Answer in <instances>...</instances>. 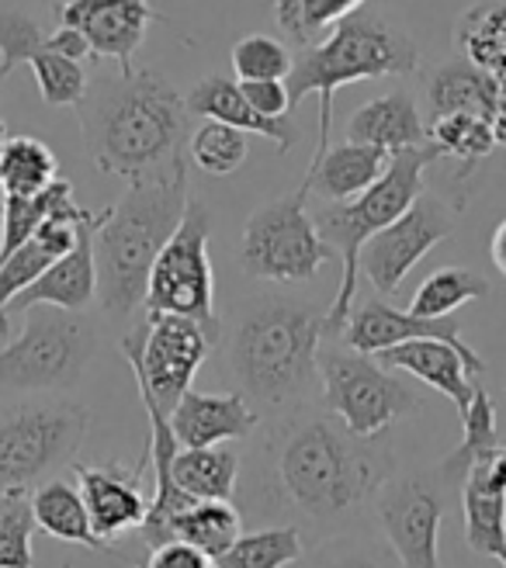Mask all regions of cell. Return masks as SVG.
Listing matches in <instances>:
<instances>
[{
    "instance_id": "cell-18",
    "label": "cell",
    "mask_w": 506,
    "mask_h": 568,
    "mask_svg": "<svg viewBox=\"0 0 506 568\" xmlns=\"http://www.w3.org/2000/svg\"><path fill=\"white\" fill-rule=\"evenodd\" d=\"M146 465V462H143ZM143 465L122 471L115 465H77V489L88 503L91 527L104 545L115 548L119 537L143 527L150 499L143 493Z\"/></svg>"
},
{
    "instance_id": "cell-38",
    "label": "cell",
    "mask_w": 506,
    "mask_h": 568,
    "mask_svg": "<svg viewBox=\"0 0 506 568\" xmlns=\"http://www.w3.org/2000/svg\"><path fill=\"white\" fill-rule=\"evenodd\" d=\"M246 150H250L246 132L226 122H215V119H205V125L191 135V156L212 178L236 174L246 160Z\"/></svg>"
},
{
    "instance_id": "cell-33",
    "label": "cell",
    "mask_w": 506,
    "mask_h": 568,
    "mask_svg": "<svg viewBox=\"0 0 506 568\" xmlns=\"http://www.w3.org/2000/svg\"><path fill=\"white\" fill-rule=\"evenodd\" d=\"M489 295V284L468 271V267H441L431 277L419 281V288L409 302V312L416 316H427V320H441V316H452L455 308H462L465 302L475 298H486Z\"/></svg>"
},
{
    "instance_id": "cell-9",
    "label": "cell",
    "mask_w": 506,
    "mask_h": 568,
    "mask_svg": "<svg viewBox=\"0 0 506 568\" xmlns=\"http://www.w3.org/2000/svg\"><path fill=\"white\" fill-rule=\"evenodd\" d=\"M316 372L323 385V409L357 437L385 434L392 423L419 406L416 392L392 375V367L375 354L351 351L347 344L320 351Z\"/></svg>"
},
{
    "instance_id": "cell-27",
    "label": "cell",
    "mask_w": 506,
    "mask_h": 568,
    "mask_svg": "<svg viewBox=\"0 0 506 568\" xmlns=\"http://www.w3.org/2000/svg\"><path fill=\"white\" fill-rule=\"evenodd\" d=\"M455 42L462 60L493 77H506V0L472 4L455 24Z\"/></svg>"
},
{
    "instance_id": "cell-17",
    "label": "cell",
    "mask_w": 506,
    "mask_h": 568,
    "mask_svg": "<svg viewBox=\"0 0 506 568\" xmlns=\"http://www.w3.org/2000/svg\"><path fill=\"white\" fill-rule=\"evenodd\" d=\"M385 367L392 372H406L416 382H424L431 388H437L441 395L455 403L458 416L468 409L475 385L486 375L483 357L475 354L468 344H452V339H406V344H396L382 354H375Z\"/></svg>"
},
{
    "instance_id": "cell-28",
    "label": "cell",
    "mask_w": 506,
    "mask_h": 568,
    "mask_svg": "<svg viewBox=\"0 0 506 568\" xmlns=\"http://www.w3.org/2000/svg\"><path fill=\"white\" fill-rule=\"evenodd\" d=\"M243 534L240 509L226 499H194L171 520V541H184L191 548L219 558Z\"/></svg>"
},
{
    "instance_id": "cell-13",
    "label": "cell",
    "mask_w": 506,
    "mask_h": 568,
    "mask_svg": "<svg viewBox=\"0 0 506 568\" xmlns=\"http://www.w3.org/2000/svg\"><path fill=\"white\" fill-rule=\"evenodd\" d=\"M441 471H413L403 478H388L375 493V514L385 534V545L399 558L403 568H441Z\"/></svg>"
},
{
    "instance_id": "cell-45",
    "label": "cell",
    "mask_w": 506,
    "mask_h": 568,
    "mask_svg": "<svg viewBox=\"0 0 506 568\" xmlns=\"http://www.w3.org/2000/svg\"><path fill=\"white\" fill-rule=\"evenodd\" d=\"M4 142H8V122L0 119V146H4Z\"/></svg>"
},
{
    "instance_id": "cell-12",
    "label": "cell",
    "mask_w": 506,
    "mask_h": 568,
    "mask_svg": "<svg viewBox=\"0 0 506 568\" xmlns=\"http://www.w3.org/2000/svg\"><path fill=\"white\" fill-rule=\"evenodd\" d=\"M215 339L202 323L171 312H150V320L122 339V354L135 375V388H146L153 403L171 416L191 388Z\"/></svg>"
},
{
    "instance_id": "cell-23",
    "label": "cell",
    "mask_w": 506,
    "mask_h": 568,
    "mask_svg": "<svg viewBox=\"0 0 506 568\" xmlns=\"http://www.w3.org/2000/svg\"><path fill=\"white\" fill-rule=\"evenodd\" d=\"M347 139L364 142V146H378L385 153H399V150L424 146L427 125L419 119L413 94L396 91L361 104L347 122Z\"/></svg>"
},
{
    "instance_id": "cell-24",
    "label": "cell",
    "mask_w": 506,
    "mask_h": 568,
    "mask_svg": "<svg viewBox=\"0 0 506 568\" xmlns=\"http://www.w3.org/2000/svg\"><path fill=\"white\" fill-rule=\"evenodd\" d=\"M385 150L378 146H364V142H344V146H326L323 156H316L308 163V187H316V194H323L326 202H351L361 191H368L382 170L388 166Z\"/></svg>"
},
{
    "instance_id": "cell-29",
    "label": "cell",
    "mask_w": 506,
    "mask_h": 568,
    "mask_svg": "<svg viewBox=\"0 0 506 568\" xmlns=\"http://www.w3.org/2000/svg\"><path fill=\"white\" fill-rule=\"evenodd\" d=\"M60 178V163L36 135H8L0 146V194L32 197Z\"/></svg>"
},
{
    "instance_id": "cell-22",
    "label": "cell",
    "mask_w": 506,
    "mask_h": 568,
    "mask_svg": "<svg viewBox=\"0 0 506 568\" xmlns=\"http://www.w3.org/2000/svg\"><path fill=\"white\" fill-rule=\"evenodd\" d=\"M191 115H202V119H215V122H226L233 129H243V132H257L264 139H271L277 153H289L295 142H298V129L289 122V115L281 119H267L261 111H253L250 101L243 98L240 83L230 80V77H202L199 83L191 88V94L184 98Z\"/></svg>"
},
{
    "instance_id": "cell-11",
    "label": "cell",
    "mask_w": 506,
    "mask_h": 568,
    "mask_svg": "<svg viewBox=\"0 0 506 568\" xmlns=\"http://www.w3.org/2000/svg\"><path fill=\"white\" fill-rule=\"evenodd\" d=\"M146 312H171L202 323L219 339L215 316V274L209 261V209L188 197L184 219L174 236L163 243L146 281Z\"/></svg>"
},
{
    "instance_id": "cell-37",
    "label": "cell",
    "mask_w": 506,
    "mask_h": 568,
    "mask_svg": "<svg viewBox=\"0 0 506 568\" xmlns=\"http://www.w3.org/2000/svg\"><path fill=\"white\" fill-rule=\"evenodd\" d=\"M32 503L24 489H0V568H36Z\"/></svg>"
},
{
    "instance_id": "cell-15",
    "label": "cell",
    "mask_w": 506,
    "mask_h": 568,
    "mask_svg": "<svg viewBox=\"0 0 506 568\" xmlns=\"http://www.w3.org/2000/svg\"><path fill=\"white\" fill-rule=\"evenodd\" d=\"M18 63L32 67L39 94L49 108H77L88 94L83 67L49 45V36L36 18L21 11H0V80Z\"/></svg>"
},
{
    "instance_id": "cell-20",
    "label": "cell",
    "mask_w": 506,
    "mask_h": 568,
    "mask_svg": "<svg viewBox=\"0 0 506 568\" xmlns=\"http://www.w3.org/2000/svg\"><path fill=\"white\" fill-rule=\"evenodd\" d=\"M171 430L181 447H212L226 440H243L261 426V413L243 392L209 395L188 388L171 409Z\"/></svg>"
},
{
    "instance_id": "cell-30",
    "label": "cell",
    "mask_w": 506,
    "mask_h": 568,
    "mask_svg": "<svg viewBox=\"0 0 506 568\" xmlns=\"http://www.w3.org/2000/svg\"><path fill=\"white\" fill-rule=\"evenodd\" d=\"M496 101V77L472 67L468 60L444 63L431 77V115H444V111H479L489 119Z\"/></svg>"
},
{
    "instance_id": "cell-41",
    "label": "cell",
    "mask_w": 506,
    "mask_h": 568,
    "mask_svg": "<svg viewBox=\"0 0 506 568\" xmlns=\"http://www.w3.org/2000/svg\"><path fill=\"white\" fill-rule=\"evenodd\" d=\"M143 568H215V565L205 551L191 548L184 541H163L150 548V558L143 561Z\"/></svg>"
},
{
    "instance_id": "cell-35",
    "label": "cell",
    "mask_w": 506,
    "mask_h": 568,
    "mask_svg": "<svg viewBox=\"0 0 506 568\" xmlns=\"http://www.w3.org/2000/svg\"><path fill=\"white\" fill-rule=\"evenodd\" d=\"M493 444H499L496 437V406L489 399V392L483 385H475V395L468 409L462 413V444L458 450L441 465V478L452 481V478H465V471L472 468V462L486 454Z\"/></svg>"
},
{
    "instance_id": "cell-10",
    "label": "cell",
    "mask_w": 506,
    "mask_h": 568,
    "mask_svg": "<svg viewBox=\"0 0 506 568\" xmlns=\"http://www.w3.org/2000/svg\"><path fill=\"white\" fill-rule=\"evenodd\" d=\"M308 181L295 194L277 197L253 212L243 225L240 257L253 277L298 284L323 271L333 257V246L320 236L313 215H308Z\"/></svg>"
},
{
    "instance_id": "cell-39",
    "label": "cell",
    "mask_w": 506,
    "mask_h": 568,
    "mask_svg": "<svg viewBox=\"0 0 506 568\" xmlns=\"http://www.w3.org/2000/svg\"><path fill=\"white\" fill-rule=\"evenodd\" d=\"M233 70L240 80H285L292 52L271 36H246L233 45Z\"/></svg>"
},
{
    "instance_id": "cell-44",
    "label": "cell",
    "mask_w": 506,
    "mask_h": 568,
    "mask_svg": "<svg viewBox=\"0 0 506 568\" xmlns=\"http://www.w3.org/2000/svg\"><path fill=\"white\" fill-rule=\"evenodd\" d=\"M489 257H493L496 271L506 277V219L496 225V233H493V240H489Z\"/></svg>"
},
{
    "instance_id": "cell-42",
    "label": "cell",
    "mask_w": 506,
    "mask_h": 568,
    "mask_svg": "<svg viewBox=\"0 0 506 568\" xmlns=\"http://www.w3.org/2000/svg\"><path fill=\"white\" fill-rule=\"evenodd\" d=\"M49 45L55 49V52H63V55H70V60H88L91 55V49H88V42H83V36L80 32H73V28H67V24H60L55 32L49 36Z\"/></svg>"
},
{
    "instance_id": "cell-46",
    "label": "cell",
    "mask_w": 506,
    "mask_h": 568,
    "mask_svg": "<svg viewBox=\"0 0 506 568\" xmlns=\"http://www.w3.org/2000/svg\"><path fill=\"white\" fill-rule=\"evenodd\" d=\"M135 568H143V561H139V565H135Z\"/></svg>"
},
{
    "instance_id": "cell-3",
    "label": "cell",
    "mask_w": 506,
    "mask_h": 568,
    "mask_svg": "<svg viewBox=\"0 0 506 568\" xmlns=\"http://www.w3.org/2000/svg\"><path fill=\"white\" fill-rule=\"evenodd\" d=\"M326 336V308L289 298H261L250 305L230 339V372L246 399L274 413L298 409L316 385L320 344Z\"/></svg>"
},
{
    "instance_id": "cell-36",
    "label": "cell",
    "mask_w": 506,
    "mask_h": 568,
    "mask_svg": "<svg viewBox=\"0 0 506 568\" xmlns=\"http://www.w3.org/2000/svg\"><path fill=\"white\" fill-rule=\"evenodd\" d=\"M289 568H403L399 558L392 555L388 545L375 541V537H333V541L302 551Z\"/></svg>"
},
{
    "instance_id": "cell-5",
    "label": "cell",
    "mask_w": 506,
    "mask_h": 568,
    "mask_svg": "<svg viewBox=\"0 0 506 568\" xmlns=\"http://www.w3.org/2000/svg\"><path fill=\"white\" fill-rule=\"evenodd\" d=\"M419 63L416 42L399 32L396 24L382 21L368 11H351L347 18L336 21L323 39L313 45H302L292 55V70L285 77L292 108L320 94V142L316 156L330 146V129H333V94L336 88H347L357 80H378V77H406Z\"/></svg>"
},
{
    "instance_id": "cell-7",
    "label": "cell",
    "mask_w": 506,
    "mask_h": 568,
    "mask_svg": "<svg viewBox=\"0 0 506 568\" xmlns=\"http://www.w3.org/2000/svg\"><path fill=\"white\" fill-rule=\"evenodd\" d=\"M91 416L67 399H28L0 409V489H36L88 437Z\"/></svg>"
},
{
    "instance_id": "cell-31",
    "label": "cell",
    "mask_w": 506,
    "mask_h": 568,
    "mask_svg": "<svg viewBox=\"0 0 506 568\" xmlns=\"http://www.w3.org/2000/svg\"><path fill=\"white\" fill-rule=\"evenodd\" d=\"M305 551L302 530L295 524L264 527L253 534H240L236 541L212 558L215 568H289Z\"/></svg>"
},
{
    "instance_id": "cell-4",
    "label": "cell",
    "mask_w": 506,
    "mask_h": 568,
    "mask_svg": "<svg viewBox=\"0 0 506 568\" xmlns=\"http://www.w3.org/2000/svg\"><path fill=\"white\" fill-rule=\"evenodd\" d=\"M188 197V170L181 166L171 178L129 184L122 202L101 212L94 230V271L104 312L129 316L146 302L150 267L181 225Z\"/></svg>"
},
{
    "instance_id": "cell-40",
    "label": "cell",
    "mask_w": 506,
    "mask_h": 568,
    "mask_svg": "<svg viewBox=\"0 0 506 568\" xmlns=\"http://www.w3.org/2000/svg\"><path fill=\"white\" fill-rule=\"evenodd\" d=\"M240 91L250 101L253 111H261L267 119H281L292 111L289 83L285 80H240Z\"/></svg>"
},
{
    "instance_id": "cell-14",
    "label": "cell",
    "mask_w": 506,
    "mask_h": 568,
    "mask_svg": "<svg viewBox=\"0 0 506 568\" xmlns=\"http://www.w3.org/2000/svg\"><path fill=\"white\" fill-rule=\"evenodd\" d=\"M447 236H452V212L437 197L419 194L396 222H388L361 246V277H368L375 292L396 295L406 274Z\"/></svg>"
},
{
    "instance_id": "cell-26",
    "label": "cell",
    "mask_w": 506,
    "mask_h": 568,
    "mask_svg": "<svg viewBox=\"0 0 506 568\" xmlns=\"http://www.w3.org/2000/svg\"><path fill=\"white\" fill-rule=\"evenodd\" d=\"M174 481L191 499H226L233 503L240 486V450L233 444L212 447H178Z\"/></svg>"
},
{
    "instance_id": "cell-19",
    "label": "cell",
    "mask_w": 506,
    "mask_h": 568,
    "mask_svg": "<svg viewBox=\"0 0 506 568\" xmlns=\"http://www.w3.org/2000/svg\"><path fill=\"white\" fill-rule=\"evenodd\" d=\"M101 212L88 222H80L77 243L60 261H52L28 288L8 305V312H24L32 305H55L67 312H83L98 298V271H94V230Z\"/></svg>"
},
{
    "instance_id": "cell-1",
    "label": "cell",
    "mask_w": 506,
    "mask_h": 568,
    "mask_svg": "<svg viewBox=\"0 0 506 568\" xmlns=\"http://www.w3.org/2000/svg\"><path fill=\"white\" fill-rule=\"evenodd\" d=\"M392 468L382 434L357 437L333 413L292 409L274 430L267 496L305 520L333 524L375 499Z\"/></svg>"
},
{
    "instance_id": "cell-6",
    "label": "cell",
    "mask_w": 506,
    "mask_h": 568,
    "mask_svg": "<svg viewBox=\"0 0 506 568\" xmlns=\"http://www.w3.org/2000/svg\"><path fill=\"white\" fill-rule=\"evenodd\" d=\"M444 153L434 142L413 150H399L388 156V166L382 170V178L361 191L351 202H330L323 212H316V230L320 236L333 246L336 257L344 261L341 288H336L333 302L326 305V336H341L344 323L354 308L357 298V281H361V246L368 243L378 230H385L388 222H396L419 194H424V174L434 160Z\"/></svg>"
},
{
    "instance_id": "cell-25",
    "label": "cell",
    "mask_w": 506,
    "mask_h": 568,
    "mask_svg": "<svg viewBox=\"0 0 506 568\" xmlns=\"http://www.w3.org/2000/svg\"><path fill=\"white\" fill-rule=\"evenodd\" d=\"M28 503H32L36 527L45 530L49 537H60V541H70V545H83L91 551H115L94 534L88 503H83L80 489L70 486V481H63V478L39 481V486L28 493Z\"/></svg>"
},
{
    "instance_id": "cell-16",
    "label": "cell",
    "mask_w": 506,
    "mask_h": 568,
    "mask_svg": "<svg viewBox=\"0 0 506 568\" xmlns=\"http://www.w3.org/2000/svg\"><path fill=\"white\" fill-rule=\"evenodd\" d=\"M156 18L150 0H67L60 8V24L80 32L91 55L115 60L119 73H132L135 52Z\"/></svg>"
},
{
    "instance_id": "cell-32",
    "label": "cell",
    "mask_w": 506,
    "mask_h": 568,
    "mask_svg": "<svg viewBox=\"0 0 506 568\" xmlns=\"http://www.w3.org/2000/svg\"><path fill=\"white\" fill-rule=\"evenodd\" d=\"M427 135L444 156H455L465 166H475L496 146L493 125L479 111H444V115H431Z\"/></svg>"
},
{
    "instance_id": "cell-43",
    "label": "cell",
    "mask_w": 506,
    "mask_h": 568,
    "mask_svg": "<svg viewBox=\"0 0 506 568\" xmlns=\"http://www.w3.org/2000/svg\"><path fill=\"white\" fill-rule=\"evenodd\" d=\"M489 125H493L496 142H503V146H506V77H496V101H493V111H489Z\"/></svg>"
},
{
    "instance_id": "cell-8",
    "label": "cell",
    "mask_w": 506,
    "mask_h": 568,
    "mask_svg": "<svg viewBox=\"0 0 506 568\" xmlns=\"http://www.w3.org/2000/svg\"><path fill=\"white\" fill-rule=\"evenodd\" d=\"M94 351V333L80 312L55 305L24 308V326L8 347H0V388L55 392L70 388Z\"/></svg>"
},
{
    "instance_id": "cell-34",
    "label": "cell",
    "mask_w": 506,
    "mask_h": 568,
    "mask_svg": "<svg viewBox=\"0 0 506 568\" xmlns=\"http://www.w3.org/2000/svg\"><path fill=\"white\" fill-rule=\"evenodd\" d=\"M361 4L364 0H274V21L302 49L323 39L336 21Z\"/></svg>"
},
{
    "instance_id": "cell-47",
    "label": "cell",
    "mask_w": 506,
    "mask_h": 568,
    "mask_svg": "<svg viewBox=\"0 0 506 568\" xmlns=\"http://www.w3.org/2000/svg\"><path fill=\"white\" fill-rule=\"evenodd\" d=\"M63 568H70V565H63Z\"/></svg>"
},
{
    "instance_id": "cell-21",
    "label": "cell",
    "mask_w": 506,
    "mask_h": 568,
    "mask_svg": "<svg viewBox=\"0 0 506 568\" xmlns=\"http://www.w3.org/2000/svg\"><path fill=\"white\" fill-rule=\"evenodd\" d=\"M427 336L458 344L462 329L452 316L427 320V316H416L409 308L406 312L392 308L388 302H378V298L354 305L344 323V333H341L344 344L361 354H382L396 344H406V339H427Z\"/></svg>"
},
{
    "instance_id": "cell-2",
    "label": "cell",
    "mask_w": 506,
    "mask_h": 568,
    "mask_svg": "<svg viewBox=\"0 0 506 568\" xmlns=\"http://www.w3.org/2000/svg\"><path fill=\"white\" fill-rule=\"evenodd\" d=\"M88 153L101 174H115L129 184L171 178L184 166L188 104L150 70L119 73L88 83L77 104Z\"/></svg>"
}]
</instances>
